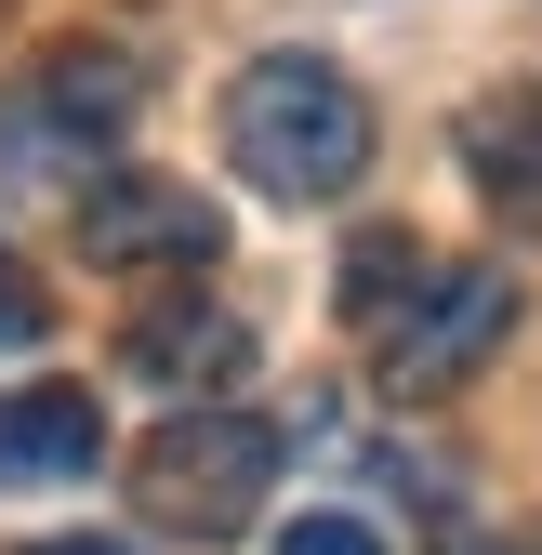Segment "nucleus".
<instances>
[{"label": "nucleus", "mask_w": 542, "mask_h": 555, "mask_svg": "<svg viewBox=\"0 0 542 555\" xmlns=\"http://www.w3.org/2000/svg\"><path fill=\"white\" fill-rule=\"evenodd\" d=\"M225 159L264 198H345L371 172V93L331 53H251L225 80Z\"/></svg>", "instance_id": "nucleus-1"}, {"label": "nucleus", "mask_w": 542, "mask_h": 555, "mask_svg": "<svg viewBox=\"0 0 542 555\" xmlns=\"http://www.w3.org/2000/svg\"><path fill=\"white\" fill-rule=\"evenodd\" d=\"M279 463H292V437L264 424V410H185V424H159V450L132 463V503L172 542H238L264 516V490H279Z\"/></svg>", "instance_id": "nucleus-2"}, {"label": "nucleus", "mask_w": 542, "mask_h": 555, "mask_svg": "<svg viewBox=\"0 0 542 555\" xmlns=\"http://www.w3.org/2000/svg\"><path fill=\"white\" fill-rule=\"evenodd\" d=\"M503 331H516V278L450 264V278H411V305L371 331V371H384V397H450L503 358Z\"/></svg>", "instance_id": "nucleus-3"}, {"label": "nucleus", "mask_w": 542, "mask_h": 555, "mask_svg": "<svg viewBox=\"0 0 542 555\" xmlns=\"http://www.w3.org/2000/svg\"><path fill=\"white\" fill-rule=\"evenodd\" d=\"M80 251H93V264H212V251H225V212H212L198 185L119 172V185H93V212H80Z\"/></svg>", "instance_id": "nucleus-4"}, {"label": "nucleus", "mask_w": 542, "mask_h": 555, "mask_svg": "<svg viewBox=\"0 0 542 555\" xmlns=\"http://www.w3.org/2000/svg\"><path fill=\"white\" fill-rule=\"evenodd\" d=\"M106 463V410L80 384H14L0 397V490H80Z\"/></svg>", "instance_id": "nucleus-5"}, {"label": "nucleus", "mask_w": 542, "mask_h": 555, "mask_svg": "<svg viewBox=\"0 0 542 555\" xmlns=\"http://www.w3.org/2000/svg\"><path fill=\"white\" fill-rule=\"evenodd\" d=\"M132 371L172 384V397H212V384L251 371V318H225V305H159L146 331H132Z\"/></svg>", "instance_id": "nucleus-6"}, {"label": "nucleus", "mask_w": 542, "mask_h": 555, "mask_svg": "<svg viewBox=\"0 0 542 555\" xmlns=\"http://www.w3.org/2000/svg\"><path fill=\"white\" fill-rule=\"evenodd\" d=\"M132 93H146V66L106 53V40H66L40 80H27V106H40V119H66V132H119V119H132Z\"/></svg>", "instance_id": "nucleus-7"}, {"label": "nucleus", "mask_w": 542, "mask_h": 555, "mask_svg": "<svg viewBox=\"0 0 542 555\" xmlns=\"http://www.w3.org/2000/svg\"><path fill=\"white\" fill-rule=\"evenodd\" d=\"M463 159H477L490 185H542V93H490L477 119H463Z\"/></svg>", "instance_id": "nucleus-8"}, {"label": "nucleus", "mask_w": 542, "mask_h": 555, "mask_svg": "<svg viewBox=\"0 0 542 555\" xmlns=\"http://www.w3.org/2000/svg\"><path fill=\"white\" fill-rule=\"evenodd\" d=\"M279 555H384V529H371V516H292Z\"/></svg>", "instance_id": "nucleus-9"}, {"label": "nucleus", "mask_w": 542, "mask_h": 555, "mask_svg": "<svg viewBox=\"0 0 542 555\" xmlns=\"http://www.w3.org/2000/svg\"><path fill=\"white\" fill-rule=\"evenodd\" d=\"M0 344H40V292H27V264H0Z\"/></svg>", "instance_id": "nucleus-10"}, {"label": "nucleus", "mask_w": 542, "mask_h": 555, "mask_svg": "<svg viewBox=\"0 0 542 555\" xmlns=\"http://www.w3.org/2000/svg\"><path fill=\"white\" fill-rule=\"evenodd\" d=\"M40 555H132V542H40Z\"/></svg>", "instance_id": "nucleus-11"}, {"label": "nucleus", "mask_w": 542, "mask_h": 555, "mask_svg": "<svg viewBox=\"0 0 542 555\" xmlns=\"http://www.w3.org/2000/svg\"><path fill=\"white\" fill-rule=\"evenodd\" d=\"M450 555H490V542H450Z\"/></svg>", "instance_id": "nucleus-12"}]
</instances>
